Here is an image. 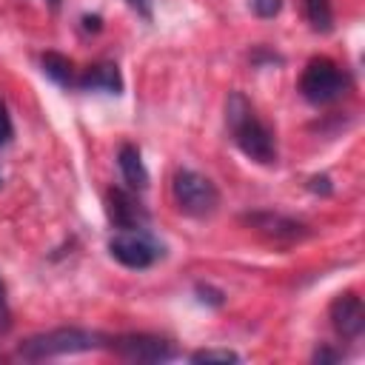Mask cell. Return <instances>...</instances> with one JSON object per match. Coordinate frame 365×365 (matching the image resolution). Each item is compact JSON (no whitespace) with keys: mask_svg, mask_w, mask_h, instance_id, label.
<instances>
[{"mask_svg":"<svg viewBox=\"0 0 365 365\" xmlns=\"http://www.w3.org/2000/svg\"><path fill=\"white\" fill-rule=\"evenodd\" d=\"M225 123L231 128V137L237 143V148L259 163V165H274L277 163V137L274 131L257 117L254 106L248 103V97L242 91H231L225 100Z\"/></svg>","mask_w":365,"mask_h":365,"instance_id":"cell-1","label":"cell"},{"mask_svg":"<svg viewBox=\"0 0 365 365\" xmlns=\"http://www.w3.org/2000/svg\"><path fill=\"white\" fill-rule=\"evenodd\" d=\"M106 348V336L88 328H51L34 336H26L17 345V354L23 359H48V356H66V354H83Z\"/></svg>","mask_w":365,"mask_h":365,"instance_id":"cell-2","label":"cell"},{"mask_svg":"<svg viewBox=\"0 0 365 365\" xmlns=\"http://www.w3.org/2000/svg\"><path fill=\"white\" fill-rule=\"evenodd\" d=\"M171 194H174V202L182 214L188 217H211L220 205V191L217 185L194 171V168H180L171 180Z\"/></svg>","mask_w":365,"mask_h":365,"instance_id":"cell-3","label":"cell"},{"mask_svg":"<svg viewBox=\"0 0 365 365\" xmlns=\"http://www.w3.org/2000/svg\"><path fill=\"white\" fill-rule=\"evenodd\" d=\"M345 91H348V77L334 60H328V57L308 60V66H305V71L299 77V94L308 103L325 106V103L339 100Z\"/></svg>","mask_w":365,"mask_h":365,"instance_id":"cell-4","label":"cell"},{"mask_svg":"<svg viewBox=\"0 0 365 365\" xmlns=\"http://www.w3.org/2000/svg\"><path fill=\"white\" fill-rule=\"evenodd\" d=\"M106 348L128 362H171L180 356L177 345L154 334H117L106 336Z\"/></svg>","mask_w":365,"mask_h":365,"instance_id":"cell-5","label":"cell"},{"mask_svg":"<svg viewBox=\"0 0 365 365\" xmlns=\"http://www.w3.org/2000/svg\"><path fill=\"white\" fill-rule=\"evenodd\" d=\"M108 254L120 265L143 271V268H151L165 251H163V245L145 228H134V231H117L108 240Z\"/></svg>","mask_w":365,"mask_h":365,"instance_id":"cell-6","label":"cell"},{"mask_svg":"<svg viewBox=\"0 0 365 365\" xmlns=\"http://www.w3.org/2000/svg\"><path fill=\"white\" fill-rule=\"evenodd\" d=\"M106 214H108L111 228H117V231H134V228L148 225V211L131 188H108Z\"/></svg>","mask_w":365,"mask_h":365,"instance_id":"cell-7","label":"cell"},{"mask_svg":"<svg viewBox=\"0 0 365 365\" xmlns=\"http://www.w3.org/2000/svg\"><path fill=\"white\" fill-rule=\"evenodd\" d=\"M331 325L342 339H359L365 331V305L354 291H345L339 297H334L331 308H328Z\"/></svg>","mask_w":365,"mask_h":365,"instance_id":"cell-8","label":"cell"},{"mask_svg":"<svg viewBox=\"0 0 365 365\" xmlns=\"http://www.w3.org/2000/svg\"><path fill=\"white\" fill-rule=\"evenodd\" d=\"M242 222L257 228L259 234H265L271 240L294 242V240L308 237V225L305 222H299L294 217H285V214H277V211H251V214H242Z\"/></svg>","mask_w":365,"mask_h":365,"instance_id":"cell-9","label":"cell"},{"mask_svg":"<svg viewBox=\"0 0 365 365\" xmlns=\"http://www.w3.org/2000/svg\"><path fill=\"white\" fill-rule=\"evenodd\" d=\"M77 86L83 91H106V94H123V74L117 68V63L103 60L94 63L83 71V77L77 80Z\"/></svg>","mask_w":365,"mask_h":365,"instance_id":"cell-10","label":"cell"},{"mask_svg":"<svg viewBox=\"0 0 365 365\" xmlns=\"http://www.w3.org/2000/svg\"><path fill=\"white\" fill-rule=\"evenodd\" d=\"M117 165L123 171V180L128 182L131 191H143L148 185V171H145V163L140 157V148L131 145V143H123L120 151H117Z\"/></svg>","mask_w":365,"mask_h":365,"instance_id":"cell-11","label":"cell"},{"mask_svg":"<svg viewBox=\"0 0 365 365\" xmlns=\"http://www.w3.org/2000/svg\"><path fill=\"white\" fill-rule=\"evenodd\" d=\"M40 68L57 86H71L74 83V63L66 54H60V51H46L40 57Z\"/></svg>","mask_w":365,"mask_h":365,"instance_id":"cell-12","label":"cell"},{"mask_svg":"<svg viewBox=\"0 0 365 365\" xmlns=\"http://www.w3.org/2000/svg\"><path fill=\"white\" fill-rule=\"evenodd\" d=\"M302 9H305V20L311 23L314 31L328 34V31L334 29V9H331V0H302Z\"/></svg>","mask_w":365,"mask_h":365,"instance_id":"cell-13","label":"cell"},{"mask_svg":"<svg viewBox=\"0 0 365 365\" xmlns=\"http://www.w3.org/2000/svg\"><path fill=\"white\" fill-rule=\"evenodd\" d=\"M191 362L197 365H211V362H240V354L237 351H228V348H202V351H194L188 356Z\"/></svg>","mask_w":365,"mask_h":365,"instance_id":"cell-14","label":"cell"},{"mask_svg":"<svg viewBox=\"0 0 365 365\" xmlns=\"http://www.w3.org/2000/svg\"><path fill=\"white\" fill-rule=\"evenodd\" d=\"M14 137V125H11V114L6 108V103H0V148L9 145Z\"/></svg>","mask_w":365,"mask_h":365,"instance_id":"cell-15","label":"cell"},{"mask_svg":"<svg viewBox=\"0 0 365 365\" xmlns=\"http://www.w3.org/2000/svg\"><path fill=\"white\" fill-rule=\"evenodd\" d=\"M197 297H200V302H208V305H214V308H220L222 302H225V294L222 291H217V288H211V285H197Z\"/></svg>","mask_w":365,"mask_h":365,"instance_id":"cell-16","label":"cell"},{"mask_svg":"<svg viewBox=\"0 0 365 365\" xmlns=\"http://www.w3.org/2000/svg\"><path fill=\"white\" fill-rule=\"evenodd\" d=\"M251 9L257 17H274L282 9V0H251Z\"/></svg>","mask_w":365,"mask_h":365,"instance_id":"cell-17","label":"cell"},{"mask_svg":"<svg viewBox=\"0 0 365 365\" xmlns=\"http://www.w3.org/2000/svg\"><path fill=\"white\" fill-rule=\"evenodd\" d=\"M308 188H311L314 194H322V197H328V194L334 191V185H331V177H328V174H314V177L308 180Z\"/></svg>","mask_w":365,"mask_h":365,"instance_id":"cell-18","label":"cell"},{"mask_svg":"<svg viewBox=\"0 0 365 365\" xmlns=\"http://www.w3.org/2000/svg\"><path fill=\"white\" fill-rule=\"evenodd\" d=\"M11 328V311H9V299H6V282L0 279V331Z\"/></svg>","mask_w":365,"mask_h":365,"instance_id":"cell-19","label":"cell"},{"mask_svg":"<svg viewBox=\"0 0 365 365\" xmlns=\"http://www.w3.org/2000/svg\"><path fill=\"white\" fill-rule=\"evenodd\" d=\"M339 356H342V354L334 351V348H328V345H322V348L314 351V362H319V365H322V362H336Z\"/></svg>","mask_w":365,"mask_h":365,"instance_id":"cell-20","label":"cell"},{"mask_svg":"<svg viewBox=\"0 0 365 365\" xmlns=\"http://www.w3.org/2000/svg\"><path fill=\"white\" fill-rule=\"evenodd\" d=\"M137 14H143L145 20H151V0H125Z\"/></svg>","mask_w":365,"mask_h":365,"instance_id":"cell-21","label":"cell"},{"mask_svg":"<svg viewBox=\"0 0 365 365\" xmlns=\"http://www.w3.org/2000/svg\"><path fill=\"white\" fill-rule=\"evenodd\" d=\"M83 29L86 31H100L103 29V17L100 14H86L83 17Z\"/></svg>","mask_w":365,"mask_h":365,"instance_id":"cell-22","label":"cell"},{"mask_svg":"<svg viewBox=\"0 0 365 365\" xmlns=\"http://www.w3.org/2000/svg\"><path fill=\"white\" fill-rule=\"evenodd\" d=\"M48 6H51V9H57V6H60V0H48Z\"/></svg>","mask_w":365,"mask_h":365,"instance_id":"cell-23","label":"cell"},{"mask_svg":"<svg viewBox=\"0 0 365 365\" xmlns=\"http://www.w3.org/2000/svg\"><path fill=\"white\" fill-rule=\"evenodd\" d=\"M0 185H3V177H0Z\"/></svg>","mask_w":365,"mask_h":365,"instance_id":"cell-24","label":"cell"}]
</instances>
